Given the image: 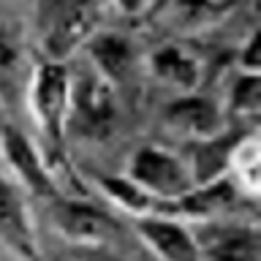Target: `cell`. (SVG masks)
Wrapping results in <instances>:
<instances>
[{
    "instance_id": "obj_20",
    "label": "cell",
    "mask_w": 261,
    "mask_h": 261,
    "mask_svg": "<svg viewBox=\"0 0 261 261\" xmlns=\"http://www.w3.org/2000/svg\"><path fill=\"white\" fill-rule=\"evenodd\" d=\"M109 3L117 8L122 16H128V19H136V16H142L147 8H150V0H109Z\"/></svg>"
},
{
    "instance_id": "obj_15",
    "label": "cell",
    "mask_w": 261,
    "mask_h": 261,
    "mask_svg": "<svg viewBox=\"0 0 261 261\" xmlns=\"http://www.w3.org/2000/svg\"><path fill=\"white\" fill-rule=\"evenodd\" d=\"M95 185L114 207L128 212L130 218L161 215V201L152 199L147 191H142L134 179H128L122 174H101V177H95Z\"/></svg>"
},
{
    "instance_id": "obj_4",
    "label": "cell",
    "mask_w": 261,
    "mask_h": 261,
    "mask_svg": "<svg viewBox=\"0 0 261 261\" xmlns=\"http://www.w3.org/2000/svg\"><path fill=\"white\" fill-rule=\"evenodd\" d=\"M125 177L134 179L152 199H158L161 212H163V204L177 201L179 196H185L196 185L188 161L155 144H144L130 155Z\"/></svg>"
},
{
    "instance_id": "obj_11",
    "label": "cell",
    "mask_w": 261,
    "mask_h": 261,
    "mask_svg": "<svg viewBox=\"0 0 261 261\" xmlns=\"http://www.w3.org/2000/svg\"><path fill=\"white\" fill-rule=\"evenodd\" d=\"M90 57V68L101 79H106L114 90H120L130 79L136 68V46L128 36L117 30H101L98 28L87 44L82 46Z\"/></svg>"
},
{
    "instance_id": "obj_7",
    "label": "cell",
    "mask_w": 261,
    "mask_h": 261,
    "mask_svg": "<svg viewBox=\"0 0 261 261\" xmlns=\"http://www.w3.org/2000/svg\"><path fill=\"white\" fill-rule=\"evenodd\" d=\"M163 122L191 142H210L228 130L226 112L218 101L201 93H179L174 101H169L163 109Z\"/></svg>"
},
{
    "instance_id": "obj_2",
    "label": "cell",
    "mask_w": 261,
    "mask_h": 261,
    "mask_svg": "<svg viewBox=\"0 0 261 261\" xmlns=\"http://www.w3.org/2000/svg\"><path fill=\"white\" fill-rule=\"evenodd\" d=\"M36 33L41 57L68 63L101 28L103 0H36Z\"/></svg>"
},
{
    "instance_id": "obj_18",
    "label": "cell",
    "mask_w": 261,
    "mask_h": 261,
    "mask_svg": "<svg viewBox=\"0 0 261 261\" xmlns=\"http://www.w3.org/2000/svg\"><path fill=\"white\" fill-rule=\"evenodd\" d=\"M261 109V73L240 71L228 90V112L237 117H256Z\"/></svg>"
},
{
    "instance_id": "obj_8",
    "label": "cell",
    "mask_w": 261,
    "mask_h": 261,
    "mask_svg": "<svg viewBox=\"0 0 261 261\" xmlns=\"http://www.w3.org/2000/svg\"><path fill=\"white\" fill-rule=\"evenodd\" d=\"M134 228L158 261H204L201 245L185 220L169 215H144L134 218Z\"/></svg>"
},
{
    "instance_id": "obj_10",
    "label": "cell",
    "mask_w": 261,
    "mask_h": 261,
    "mask_svg": "<svg viewBox=\"0 0 261 261\" xmlns=\"http://www.w3.org/2000/svg\"><path fill=\"white\" fill-rule=\"evenodd\" d=\"M33 60L22 33L8 22H0V103L3 109H19L28 98Z\"/></svg>"
},
{
    "instance_id": "obj_22",
    "label": "cell",
    "mask_w": 261,
    "mask_h": 261,
    "mask_svg": "<svg viewBox=\"0 0 261 261\" xmlns=\"http://www.w3.org/2000/svg\"><path fill=\"white\" fill-rule=\"evenodd\" d=\"M33 3H36V0H28V6H33Z\"/></svg>"
},
{
    "instance_id": "obj_21",
    "label": "cell",
    "mask_w": 261,
    "mask_h": 261,
    "mask_svg": "<svg viewBox=\"0 0 261 261\" xmlns=\"http://www.w3.org/2000/svg\"><path fill=\"white\" fill-rule=\"evenodd\" d=\"M8 125V120H6V109H3V103H0V134H3V128Z\"/></svg>"
},
{
    "instance_id": "obj_1",
    "label": "cell",
    "mask_w": 261,
    "mask_h": 261,
    "mask_svg": "<svg viewBox=\"0 0 261 261\" xmlns=\"http://www.w3.org/2000/svg\"><path fill=\"white\" fill-rule=\"evenodd\" d=\"M28 112L44 136V155L52 171H65L79 185L68 158V103H71V68L63 60L38 57L33 60L28 85Z\"/></svg>"
},
{
    "instance_id": "obj_19",
    "label": "cell",
    "mask_w": 261,
    "mask_h": 261,
    "mask_svg": "<svg viewBox=\"0 0 261 261\" xmlns=\"http://www.w3.org/2000/svg\"><path fill=\"white\" fill-rule=\"evenodd\" d=\"M240 71L261 73V57H258V30H253L248 41H245L242 52H240Z\"/></svg>"
},
{
    "instance_id": "obj_14",
    "label": "cell",
    "mask_w": 261,
    "mask_h": 261,
    "mask_svg": "<svg viewBox=\"0 0 261 261\" xmlns=\"http://www.w3.org/2000/svg\"><path fill=\"white\" fill-rule=\"evenodd\" d=\"M258 136L248 130L240 134L237 142L228 152V163H226V177L234 182V188L248 199L258 196V185H261V161H258Z\"/></svg>"
},
{
    "instance_id": "obj_5",
    "label": "cell",
    "mask_w": 261,
    "mask_h": 261,
    "mask_svg": "<svg viewBox=\"0 0 261 261\" xmlns=\"http://www.w3.org/2000/svg\"><path fill=\"white\" fill-rule=\"evenodd\" d=\"M0 158H3L6 169L11 171V179L28 193L38 196V199H44L49 204L63 196L60 182H57L41 147L11 122L0 134Z\"/></svg>"
},
{
    "instance_id": "obj_16",
    "label": "cell",
    "mask_w": 261,
    "mask_h": 261,
    "mask_svg": "<svg viewBox=\"0 0 261 261\" xmlns=\"http://www.w3.org/2000/svg\"><path fill=\"white\" fill-rule=\"evenodd\" d=\"M204 258L210 261H261L258 248V228H234L218 237L215 245H210Z\"/></svg>"
},
{
    "instance_id": "obj_3",
    "label": "cell",
    "mask_w": 261,
    "mask_h": 261,
    "mask_svg": "<svg viewBox=\"0 0 261 261\" xmlns=\"http://www.w3.org/2000/svg\"><path fill=\"white\" fill-rule=\"evenodd\" d=\"M120 120L117 90L90 68L87 73H71L68 134L85 142H106Z\"/></svg>"
},
{
    "instance_id": "obj_17",
    "label": "cell",
    "mask_w": 261,
    "mask_h": 261,
    "mask_svg": "<svg viewBox=\"0 0 261 261\" xmlns=\"http://www.w3.org/2000/svg\"><path fill=\"white\" fill-rule=\"evenodd\" d=\"M234 8V0H174L171 3V16L185 30H201L212 28Z\"/></svg>"
},
{
    "instance_id": "obj_9",
    "label": "cell",
    "mask_w": 261,
    "mask_h": 261,
    "mask_svg": "<svg viewBox=\"0 0 261 261\" xmlns=\"http://www.w3.org/2000/svg\"><path fill=\"white\" fill-rule=\"evenodd\" d=\"M52 207V223L68 242L76 245H103L117 234V223L103 210L93 207L87 201L60 196Z\"/></svg>"
},
{
    "instance_id": "obj_12",
    "label": "cell",
    "mask_w": 261,
    "mask_h": 261,
    "mask_svg": "<svg viewBox=\"0 0 261 261\" xmlns=\"http://www.w3.org/2000/svg\"><path fill=\"white\" fill-rule=\"evenodd\" d=\"M237 193L240 191L228 177H215V179H207V182H196L177 201L163 204L161 215H169L177 220H212L231 210V204L237 201Z\"/></svg>"
},
{
    "instance_id": "obj_13",
    "label": "cell",
    "mask_w": 261,
    "mask_h": 261,
    "mask_svg": "<svg viewBox=\"0 0 261 261\" xmlns=\"http://www.w3.org/2000/svg\"><path fill=\"white\" fill-rule=\"evenodd\" d=\"M150 71L161 85L174 87L179 93H196L201 82V63L179 44H166L155 49L150 57Z\"/></svg>"
},
{
    "instance_id": "obj_6",
    "label": "cell",
    "mask_w": 261,
    "mask_h": 261,
    "mask_svg": "<svg viewBox=\"0 0 261 261\" xmlns=\"http://www.w3.org/2000/svg\"><path fill=\"white\" fill-rule=\"evenodd\" d=\"M0 240L6 248L22 261H44L36 234V223L30 218L28 201L22 196V188L0 166Z\"/></svg>"
}]
</instances>
